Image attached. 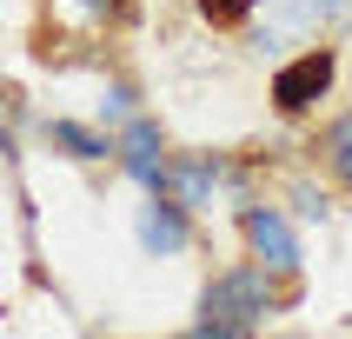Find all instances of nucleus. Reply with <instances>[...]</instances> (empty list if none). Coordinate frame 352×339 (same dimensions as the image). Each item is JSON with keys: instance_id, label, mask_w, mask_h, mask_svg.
<instances>
[{"instance_id": "obj_8", "label": "nucleus", "mask_w": 352, "mask_h": 339, "mask_svg": "<svg viewBox=\"0 0 352 339\" xmlns=\"http://www.w3.org/2000/svg\"><path fill=\"white\" fill-rule=\"evenodd\" d=\"M319 160H326V173L352 193V113H339L333 127L319 133Z\"/></svg>"}, {"instance_id": "obj_11", "label": "nucleus", "mask_w": 352, "mask_h": 339, "mask_svg": "<svg viewBox=\"0 0 352 339\" xmlns=\"http://www.w3.org/2000/svg\"><path fill=\"white\" fill-rule=\"evenodd\" d=\"M293 206L306 226H326L333 219V199H326V186H313V179H293Z\"/></svg>"}, {"instance_id": "obj_10", "label": "nucleus", "mask_w": 352, "mask_h": 339, "mask_svg": "<svg viewBox=\"0 0 352 339\" xmlns=\"http://www.w3.org/2000/svg\"><path fill=\"white\" fill-rule=\"evenodd\" d=\"M259 7H266V0H193V14L206 20V27H246Z\"/></svg>"}, {"instance_id": "obj_2", "label": "nucleus", "mask_w": 352, "mask_h": 339, "mask_svg": "<svg viewBox=\"0 0 352 339\" xmlns=\"http://www.w3.org/2000/svg\"><path fill=\"white\" fill-rule=\"evenodd\" d=\"M333 80H339V47H326V40H313V47H299L293 60H279L273 67V113L279 120H306L319 113V100L333 94Z\"/></svg>"}, {"instance_id": "obj_5", "label": "nucleus", "mask_w": 352, "mask_h": 339, "mask_svg": "<svg viewBox=\"0 0 352 339\" xmlns=\"http://www.w3.org/2000/svg\"><path fill=\"white\" fill-rule=\"evenodd\" d=\"M133 239H140V253H153V259H179L193 246V206H179L173 193H146V206L133 219Z\"/></svg>"}, {"instance_id": "obj_4", "label": "nucleus", "mask_w": 352, "mask_h": 339, "mask_svg": "<svg viewBox=\"0 0 352 339\" xmlns=\"http://www.w3.org/2000/svg\"><path fill=\"white\" fill-rule=\"evenodd\" d=\"M113 166L133 186H146V193H166V133H160L153 113H133L113 133Z\"/></svg>"}, {"instance_id": "obj_1", "label": "nucleus", "mask_w": 352, "mask_h": 339, "mask_svg": "<svg viewBox=\"0 0 352 339\" xmlns=\"http://www.w3.org/2000/svg\"><path fill=\"white\" fill-rule=\"evenodd\" d=\"M279 306H286V299H279V273L246 253V259L219 266V273L199 286L193 333L199 339H246V333H259V326H273Z\"/></svg>"}, {"instance_id": "obj_9", "label": "nucleus", "mask_w": 352, "mask_h": 339, "mask_svg": "<svg viewBox=\"0 0 352 339\" xmlns=\"http://www.w3.org/2000/svg\"><path fill=\"white\" fill-rule=\"evenodd\" d=\"M133 113H140L133 80H107V94H100V127H107V133H120V127H126Z\"/></svg>"}, {"instance_id": "obj_3", "label": "nucleus", "mask_w": 352, "mask_h": 339, "mask_svg": "<svg viewBox=\"0 0 352 339\" xmlns=\"http://www.w3.org/2000/svg\"><path fill=\"white\" fill-rule=\"evenodd\" d=\"M239 239H246V253H253L259 266H273L279 279L306 273V246H299L293 219L279 213L273 199H246V206H239Z\"/></svg>"}, {"instance_id": "obj_6", "label": "nucleus", "mask_w": 352, "mask_h": 339, "mask_svg": "<svg viewBox=\"0 0 352 339\" xmlns=\"http://www.w3.org/2000/svg\"><path fill=\"white\" fill-rule=\"evenodd\" d=\"M239 186V166H226L219 153H166V193L179 206H213V193Z\"/></svg>"}, {"instance_id": "obj_7", "label": "nucleus", "mask_w": 352, "mask_h": 339, "mask_svg": "<svg viewBox=\"0 0 352 339\" xmlns=\"http://www.w3.org/2000/svg\"><path fill=\"white\" fill-rule=\"evenodd\" d=\"M40 133H47V146H60V153H67V160H80V166H100V160H113V133H107V127H80V120H47Z\"/></svg>"}]
</instances>
